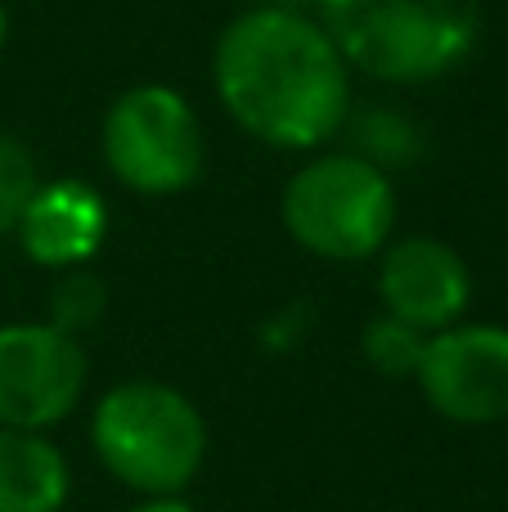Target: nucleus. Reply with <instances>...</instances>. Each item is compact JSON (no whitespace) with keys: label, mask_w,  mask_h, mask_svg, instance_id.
<instances>
[{"label":"nucleus","mask_w":508,"mask_h":512,"mask_svg":"<svg viewBox=\"0 0 508 512\" xmlns=\"http://www.w3.org/2000/svg\"><path fill=\"white\" fill-rule=\"evenodd\" d=\"M351 77L320 18L293 5L243 9L212 54V86L230 122L284 153H315L347 131Z\"/></svg>","instance_id":"obj_1"},{"label":"nucleus","mask_w":508,"mask_h":512,"mask_svg":"<svg viewBox=\"0 0 508 512\" xmlns=\"http://www.w3.org/2000/svg\"><path fill=\"white\" fill-rule=\"evenodd\" d=\"M315 18L347 68L383 86L450 77L482 36V0H315Z\"/></svg>","instance_id":"obj_2"},{"label":"nucleus","mask_w":508,"mask_h":512,"mask_svg":"<svg viewBox=\"0 0 508 512\" xmlns=\"http://www.w3.org/2000/svg\"><path fill=\"white\" fill-rule=\"evenodd\" d=\"M90 450L108 477L140 499L185 495L207 459V418L171 382L131 378L95 400Z\"/></svg>","instance_id":"obj_3"},{"label":"nucleus","mask_w":508,"mask_h":512,"mask_svg":"<svg viewBox=\"0 0 508 512\" xmlns=\"http://www.w3.org/2000/svg\"><path fill=\"white\" fill-rule=\"evenodd\" d=\"M401 198L383 167L360 153H315L288 176L279 198V221L297 248L320 261H365L392 243Z\"/></svg>","instance_id":"obj_4"},{"label":"nucleus","mask_w":508,"mask_h":512,"mask_svg":"<svg viewBox=\"0 0 508 512\" xmlns=\"http://www.w3.org/2000/svg\"><path fill=\"white\" fill-rule=\"evenodd\" d=\"M104 167L140 198H171L198 185L207 167V131L176 86L144 81L108 104L99 131Z\"/></svg>","instance_id":"obj_5"},{"label":"nucleus","mask_w":508,"mask_h":512,"mask_svg":"<svg viewBox=\"0 0 508 512\" xmlns=\"http://www.w3.org/2000/svg\"><path fill=\"white\" fill-rule=\"evenodd\" d=\"M86 391L81 337L54 324H0V427L50 432L77 409Z\"/></svg>","instance_id":"obj_6"},{"label":"nucleus","mask_w":508,"mask_h":512,"mask_svg":"<svg viewBox=\"0 0 508 512\" xmlns=\"http://www.w3.org/2000/svg\"><path fill=\"white\" fill-rule=\"evenodd\" d=\"M414 382H419L428 409L446 423H508V328L459 319V324L432 333Z\"/></svg>","instance_id":"obj_7"},{"label":"nucleus","mask_w":508,"mask_h":512,"mask_svg":"<svg viewBox=\"0 0 508 512\" xmlns=\"http://www.w3.org/2000/svg\"><path fill=\"white\" fill-rule=\"evenodd\" d=\"M378 301L387 315L441 333L473 306V270L450 243L428 234L392 239L378 252Z\"/></svg>","instance_id":"obj_8"},{"label":"nucleus","mask_w":508,"mask_h":512,"mask_svg":"<svg viewBox=\"0 0 508 512\" xmlns=\"http://www.w3.org/2000/svg\"><path fill=\"white\" fill-rule=\"evenodd\" d=\"M18 248L41 270H81L108 239V203L90 180H41L14 225Z\"/></svg>","instance_id":"obj_9"},{"label":"nucleus","mask_w":508,"mask_h":512,"mask_svg":"<svg viewBox=\"0 0 508 512\" xmlns=\"http://www.w3.org/2000/svg\"><path fill=\"white\" fill-rule=\"evenodd\" d=\"M72 468L45 432L0 427V512H63Z\"/></svg>","instance_id":"obj_10"},{"label":"nucleus","mask_w":508,"mask_h":512,"mask_svg":"<svg viewBox=\"0 0 508 512\" xmlns=\"http://www.w3.org/2000/svg\"><path fill=\"white\" fill-rule=\"evenodd\" d=\"M351 126V153H360L374 167H410V162L423 158V135L410 117H401L396 108H365L356 113L351 108L347 117Z\"/></svg>","instance_id":"obj_11"},{"label":"nucleus","mask_w":508,"mask_h":512,"mask_svg":"<svg viewBox=\"0 0 508 512\" xmlns=\"http://www.w3.org/2000/svg\"><path fill=\"white\" fill-rule=\"evenodd\" d=\"M428 337L432 333H423V328L405 324V319H396V315L383 310V315H374L365 324V333H360V351H365V360L374 364L383 378H414Z\"/></svg>","instance_id":"obj_12"},{"label":"nucleus","mask_w":508,"mask_h":512,"mask_svg":"<svg viewBox=\"0 0 508 512\" xmlns=\"http://www.w3.org/2000/svg\"><path fill=\"white\" fill-rule=\"evenodd\" d=\"M104 315H108V283L95 270H86V265L81 270H63L50 292V319L45 324H54L68 337H81Z\"/></svg>","instance_id":"obj_13"},{"label":"nucleus","mask_w":508,"mask_h":512,"mask_svg":"<svg viewBox=\"0 0 508 512\" xmlns=\"http://www.w3.org/2000/svg\"><path fill=\"white\" fill-rule=\"evenodd\" d=\"M36 185H41V176H36V162L27 153V144L0 131V239L14 234L23 203L32 198Z\"/></svg>","instance_id":"obj_14"},{"label":"nucleus","mask_w":508,"mask_h":512,"mask_svg":"<svg viewBox=\"0 0 508 512\" xmlns=\"http://www.w3.org/2000/svg\"><path fill=\"white\" fill-rule=\"evenodd\" d=\"M126 512H194V508H189L185 495H149V499H140V504H131Z\"/></svg>","instance_id":"obj_15"},{"label":"nucleus","mask_w":508,"mask_h":512,"mask_svg":"<svg viewBox=\"0 0 508 512\" xmlns=\"http://www.w3.org/2000/svg\"><path fill=\"white\" fill-rule=\"evenodd\" d=\"M5 41H9V14H5V5H0V54H5Z\"/></svg>","instance_id":"obj_16"}]
</instances>
